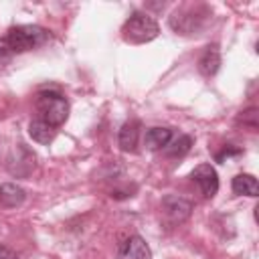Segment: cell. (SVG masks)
I'll return each mask as SVG.
<instances>
[{"label":"cell","mask_w":259,"mask_h":259,"mask_svg":"<svg viewBox=\"0 0 259 259\" xmlns=\"http://www.w3.org/2000/svg\"><path fill=\"white\" fill-rule=\"evenodd\" d=\"M158 32H160L158 22L150 14H144V12H134L123 22V28H121V36L130 45L150 42V40H154L158 36Z\"/></svg>","instance_id":"cell-1"},{"label":"cell","mask_w":259,"mask_h":259,"mask_svg":"<svg viewBox=\"0 0 259 259\" xmlns=\"http://www.w3.org/2000/svg\"><path fill=\"white\" fill-rule=\"evenodd\" d=\"M6 38L12 53H26L45 45L49 40V32L36 24H20V26H12Z\"/></svg>","instance_id":"cell-2"},{"label":"cell","mask_w":259,"mask_h":259,"mask_svg":"<svg viewBox=\"0 0 259 259\" xmlns=\"http://www.w3.org/2000/svg\"><path fill=\"white\" fill-rule=\"evenodd\" d=\"M36 109L40 113V119L51 123L53 127L65 123L69 115V103L59 91H40L36 97Z\"/></svg>","instance_id":"cell-3"},{"label":"cell","mask_w":259,"mask_h":259,"mask_svg":"<svg viewBox=\"0 0 259 259\" xmlns=\"http://www.w3.org/2000/svg\"><path fill=\"white\" fill-rule=\"evenodd\" d=\"M208 16V10L204 6H182L170 16V28L178 34H198L204 26V18Z\"/></svg>","instance_id":"cell-4"},{"label":"cell","mask_w":259,"mask_h":259,"mask_svg":"<svg viewBox=\"0 0 259 259\" xmlns=\"http://www.w3.org/2000/svg\"><path fill=\"white\" fill-rule=\"evenodd\" d=\"M192 180L200 186V192L206 196V198H212L219 190V176H217V170L210 166V164H198L194 170H192Z\"/></svg>","instance_id":"cell-5"},{"label":"cell","mask_w":259,"mask_h":259,"mask_svg":"<svg viewBox=\"0 0 259 259\" xmlns=\"http://www.w3.org/2000/svg\"><path fill=\"white\" fill-rule=\"evenodd\" d=\"M162 208H164V212L168 214L170 221L182 223V221H186V219L190 217V212H192V202L186 200V198H182V196L170 194V196H166V198L162 200Z\"/></svg>","instance_id":"cell-6"},{"label":"cell","mask_w":259,"mask_h":259,"mask_svg":"<svg viewBox=\"0 0 259 259\" xmlns=\"http://www.w3.org/2000/svg\"><path fill=\"white\" fill-rule=\"evenodd\" d=\"M117 259H152V251L142 237L134 235L121 243L117 251Z\"/></svg>","instance_id":"cell-7"},{"label":"cell","mask_w":259,"mask_h":259,"mask_svg":"<svg viewBox=\"0 0 259 259\" xmlns=\"http://www.w3.org/2000/svg\"><path fill=\"white\" fill-rule=\"evenodd\" d=\"M24 198H26V192L18 184H12V182L0 184V206L2 208H16L24 202Z\"/></svg>","instance_id":"cell-8"},{"label":"cell","mask_w":259,"mask_h":259,"mask_svg":"<svg viewBox=\"0 0 259 259\" xmlns=\"http://www.w3.org/2000/svg\"><path fill=\"white\" fill-rule=\"evenodd\" d=\"M221 67V51L217 45H210L204 49V53L198 59V71L204 77H212Z\"/></svg>","instance_id":"cell-9"},{"label":"cell","mask_w":259,"mask_h":259,"mask_svg":"<svg viewBox=\"0 0 259 259\" xmlns=\"http://www.w3.org/2000/svg\"><path fill=\"white\" fill-rule=\"evenodd\" d=\"M138 138H140V121L136 119H130L121 125L119 130V148L123 152H134L136 146H138Z\"/></svg>","instance_id":"cell-10"},{"label":"cell","mask_w":259,"mask_h":259,"mask_svg":"<svg viewBox=\"0 0 259 259\" xmlns=\"http://www.w3.org/2000/svg\"><path fill=\"white\" fill-rule=\"evenodd\" d=\"M28 136L38 144H51L57 136V127H53L42 119H34L28 123Z\"/></svg>","instance_id":"cell-11"},{"label":"cell","mask_w":259,"mask_h":259,"mask_svg":"<svg viewBox=\"0 0 259 259\" xmlns=\"http://www.w3.org/2000/svg\"><path fill=\"white\" fill-rule=\"evenodd\" d=\"M170 140H172V130L170 127H152V130L146 132V138H144L146 148L154 150V152L166 148L170 144Z\"/></svg>","instance_id":"cell-12"},{"label":"cell","mask_w":259,"mask_h":259,"mask_svg":"<svg viewBox=\"0 0 259 259\" xmlns=\"http://www.w3.org/2000/svg\"><path fill=\"white\" fill-rule=\"evenodd\" d=\"M233 192L235 194H241V196L245 194V196L255 198L259 194V184H257L255 176H251V174H239V176L233 178Z\"/></svg>","instance_id":"cell-13"},{"label":"cell","mask_w":259,"mask_h":259,"mask_svg":"<svg viewBox=\"0 0 259 259\" xmlns=\"http://www.w3.org/2000/svg\"><path fill=\"white\" fill-rule=\"evenodd\" d=\"M190 146H192V138L190 136H180L178 140H174L172 144L166 146V154L170 158H182L184 154H188Z\"/></svg>","instance_id":"cell-14"},{"label":"cell","mask_w":259,"mask_h":259,"mask_svg":"<svg viewBox=\"0 0 259 259\" xmlns=\"http://www.w3.org/2000/svg\"><path fill=\"white\" fill-rule=\"evenodd\" d=\"M241 119H243V123H249V127H251V130H255V127H257V109H255V107H251V109L243 111Z\"/></svg>","instance_id":"cell-15"},{"label":"cell","mask_w":259,"mask_h":259,"mask_svg":"<svg viewBox=\"0 0 259 259\" xmlns=\"http://www.w3.org/2000/svg\"><path fill=\"white\" fill-rule=\"evenodd\" d=\"M10 45H8V38L6 36H0V63L2 61H6L8 57H10Z\"/></svg>","instance_id":"cell-16"},{"label":"cell","mask_w":259,"mask_h":259,"mask_svg":"<svg viewBox=\"0 0 259 259\" xmlns=\"http://www.w3.org/2000/svg\"><path fill=\"white\" fill-rule=\"evenodd\" d=\"M0 259H18V255L12 249H8L6 245H0Z\"/></svg>","instance_id":"cell-17"},{"label":"cell","mask_w":259,"mask_h":259,"mask_svg":"<svg viewBox=\"0 0 259 259\" xmlns=\"http://www.w3.org/2000/svg\"><path fill=\"white\" fill-rule=\"evenodd\" d=\"M233 154H239V150H235V148H225V150L217 156V160H225V158H229V156H233Z\"/></svg>","instance_id":"cell-18"}]
</instances>
